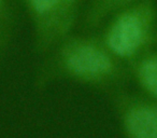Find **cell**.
Wrapping results in <instances>:
<instances>
[{
	"mask_svg": "<svg viewBox=\"0 0 157 138\" xmlns=\"http://www.w3.org/2000/svg\"><path fill=\"white\" fill-rule=\"evenodd\" d=\"M42 56L35 75V86L40 90L57 81L111 90L125 78L122 61L110 52L100 35L71 33Z\"/></svg>",
	"mask_w": 157,
	"mask_h": 138,
	"instance_id": "cell-1",
	"label": "cell"
},
{
	"mask_svg": "<svg viewBox=\"0 0 157 138\" xmlns=\"http://www.w3.org/2000/svg\"><path fill=\"white\" fill-rule=\"evenodd\" d=\"M156 21L154 0H139L112 14L100 37L120 61H132L145 53Z\"/></svg>",
	"mask_w": 157,
	"mask_h": 138,
	"instance_id": "cell-2",
	"label": "cell"
},
{
	"mask_svg": "<svg viewBox=\"0 0 157 138\" xmlns=\"http://www.w3.org/2000/svg\"><path fill=\"white\" fill-rule=\"evenodd\" d=\"M24 8L33 29V49L44 55L73 31L84 0H15Z\"/></svg>",
	"mask_w": 157,
	"mask_h": 138,
	"instance_id": "cell-3",
	"label": "cell"
},
{
	"mask_svg": "<svg viewBox=\"0 0 157 138\" xmlns=\"http://www.w3.org/2000/svg\"><path fill=\"white\" fill-rule=\"evenodd\" d=\"M115 105L127 138H157V109L118 95Z\"/></svg>",
	"mask_w": 157,
	"mask_h": 138,
	"instance_id": "cell-4",
	"label": "cell"
},
{
	"mask_svg": "<svg viewBox=\"0 0 157 138\" xmlns=\"http://www.w3.org/2000/svg\"><path fill=\"white\" fill-rule=\"evenodd\" d=\"M139 0H90L83 10L81 24L85 30L100 27L116 11Z\"/></svg>",
	"mask_w": 157,
	"mask_h": 138,
	"instance_id": "cell-5",
	"label": "cell"
},
{
	"mask_svg": "<svg viewBox=\"0 0 157 138\" xmlns=\"http://www.w3.org/2000/svg\"><path fill=\"white\" fill-rule=\"evenodd\" d=\"M14 1L15 0H0V68L5 63L16 36L18 20Z\"/></svg>",
	"mask_w": 157,
	"mask_h": 138,
	"instance_id": "cell-6",
	"label": "cell"
},
{
	"mask_svg": "<svg viewBox=\"0 0 157 138\" xmlns=\"http://www.w3.org/2000/svg\"><path fill=\"white\" fill-rule=\"evenodd\" d=\"M137 81L144 91L157 97V53H143L131 61Z\"/></svg>",
	"mask_w": 157,
	"mask_h": 138,
	"instance_id": "cell-7",
	"label": "cell"
}]
</instances>
